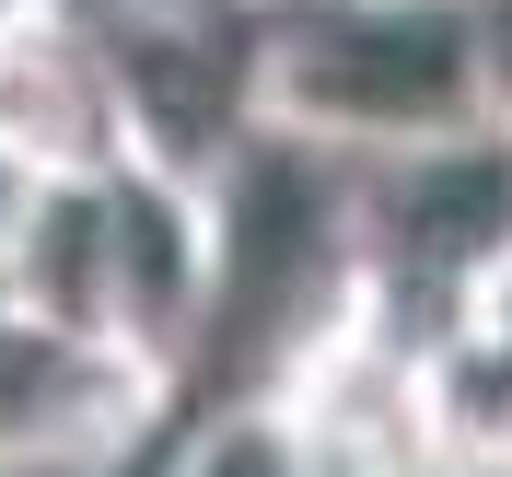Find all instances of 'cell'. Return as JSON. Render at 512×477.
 <instances>
[{
  "instance_id": "cell-7",
  "label": "cell",
  "mask_w": 512,
  "mask_h": 477,
  "mask_svg": "<svg viewBox=\"0 0 512 477\" xmlns=\"http://www.w3.org/2000/svg\"><path fill=\"white\" fill-rule=\"evenodd\" d=\"M419 477H443V466H419Z\"/></svg>"
},
{
  "instance_id": "cell-3",
  "label": "cell",
  "mask_w": 512,
  "mask_h": 477,
  "mask_svg": "<svg viewBox=\"0 0 512 477\" xmlns=\"http://www.w3.org/2000/svg\"><path fill=\"white\" fill-rule=\"evenodd\" d=\"M128 163V94L70 0H0V187H59Z\"/></svg>"
},
{
  "instance_id": "cell-2",
  "label": "cell",
  "mask_w": 512,
  "mask_h": 477,
  "mask_svg": "<svg viewBox=\"0 0 512 477\" xmlns=\"http://www.w3.org/2000/svg\"><path fill=\"white\" fill-rule=\"evenodd\" d=\"M175 384L152 361L0 303V477H105L163 443Z\"/></svg>"
},
{
  "instance_id": "cell-4",
  "label": "cell",
  "mask_w": 512,
  "mask_h": 477,
  "mask_svg": "<svg viewBox=\"0 0 512 477\" xmlns=\"http://www.w3.org/2000/svg\"><path fill=\"white\" fill-rule=\"evenodd\" d=\"M140 477H315V466H303V431L280 396H233V408H198L187 431L163 419Z\"/></svg>"
},
{
  "instance_id": "cell-1",
  "label": "cell",
  "mask_w": 512,
  "mask_h": 477,
  "mask_svg": "<svg viewBox=\"0 0 512 477\" xmlns=\"http://www.w3.org/2000/svg\"><path fill=\"white\" fill-rule=\"evenodd\" d=\"M256 117L326 163H396L478 140V0H280L256 12Z\"/></svg>"
},
{
  "instance_id": "cell-5",
  "label": "cell",
  "mask_w": 512,
  "mask_h": 477,
  "mask_svg": "<svg viewBox=\"0 0 512 477\" xmlns=\"http://www.w3.org/2000/svg\"><path fill=\"white\" fill-rule=\"evenodd\" d=\"M478 59H489V117L512 128V0H478Z\"/></svg>"
},
{
  "instance_id": "cell-6",
  "label": "cell",
  "mask_w": 512,
  "mask_h": 477,
  "mask_svg": "<svg viewBox=\"0 0 512 477\" xmlns=\"http://www.w3.org/2000/svg\"><path fill=\"white\" fill-rule=\"evenodd\" d=\"M280 0H128V24H256Z\"/></svg>"
}]
</instances>
